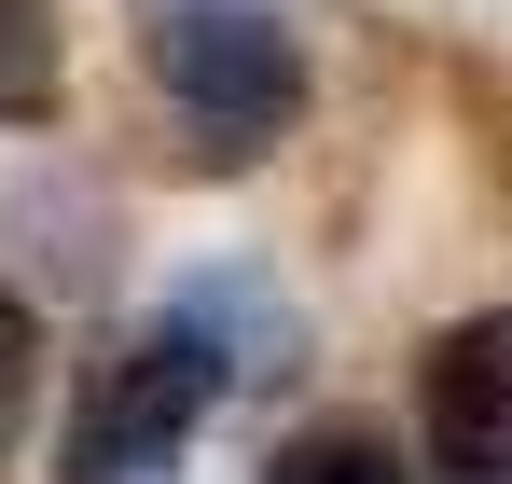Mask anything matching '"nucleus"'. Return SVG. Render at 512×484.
I'll return each instance as SVG.
<instances>
[{"mask_svg": "<svg viewBox=\"0 0 512 484\" xmlns=\"http://www.w3.org/2000/svg\"><path fill=\"white\" fill-rule=\"evenodd\" d=\"M153 70H167V97L208 125V139H222V153H263V139L305 111L291 28H277V14H236V0H194V14H167Z\"/></svg>", "mask_w": 512, "mask_h": 484, "instance_id": "obj_1", "label": "nucleus"}, {"mask_svg": "<svg viewBox=\"0 0 512 484\" xmlns=\"http://www.w3.org/2000/svg\"><path fill=\"white\" fill-rule=\"evenodd\" d=\"M208 360L180 346V332H153V346H125V360H97L84 415H70V484H167L180 443H194V415H208Z\"/></svg>", "mask_w": 512, "mask_h": 484, "instance_id": "obj_2", "label": "nucleus"}, {"mask_svg": "<svg viewBox=\"0 0 512 484\" xmlns=\"http://www.w3.org/2000/svg\"><path fill=\"white\" fill-rule=\"evenodd\" d=\"M429 471L512 484V319H471L429 346Z\"/></svg>", "mask_w": 512, "mask_h": 484, "instance_id": "obj_3", "label": "nucleus"}, {"mask_svg": "<svg viewBox=\"0 0 512 484\" xmlns=\"http://www.w3.org/2000/svg\"><path fill=\"white\" fill-rule=\"evenodd\" d=\"M167 332L208 360V374H250V388H263V374H291V305H277L263 277H194Z\"/></svg>", "mask_w": 512, "mask_h": 484, "instance_id": "obj_4", "label": "nucleus"}, {"mask_svg": "<svg viewBox=\"0 0 512 484\" xmlns=\"http://www.w3.org/2000/svg\"><path fill=\"white\" fill-rule=\"evenodd\" d=\"M70 42H56V0H0V111H56Z\"/></svg>", "mask_w": 512, "mask_h": 484, "instance_id": "obj_5", "label": "nucleus"}, {"mask_svg": "<svg viewBox=\"0 0 512 484\" xmlns=\"http://www.w3.org/2000/svg\"><path fill=\"white\" fill-rule=\"evenodd\" d=\"M277 484H402V471H388L374 429H305V443L277 457Z\"/></svg>", "mask_w": 512, "mask_h": 484, "instance_id": "obj_6", "label": "nucleus"}, {"mask_svg": "<svg viewBox=\"0 0 512 484\" xmlns=\"http://www.w3.org/2000/svg\"><path fill=\"white\" fill-rule=\"evenodd\" d=\"M28 388H42V319H28V305L0 291V443L28 429Z\"/></svg>", "mask_w": 512, "mask_h": 484, "instance_id": "obj_7", "label": "nucleus"}]
</instances>
